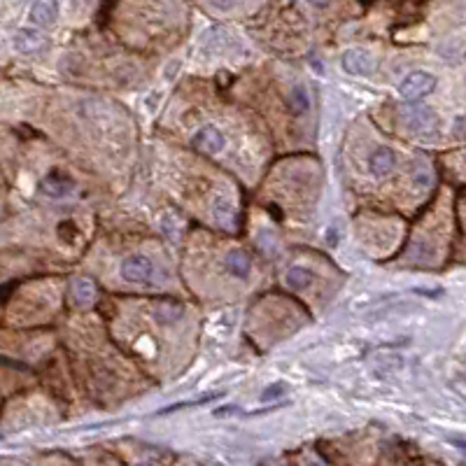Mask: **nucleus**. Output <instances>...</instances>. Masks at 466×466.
Listing matches in <instances>:
<instances>
[{"mask_svg":"<svg viewBox=\"0 0 466 466\" xmlns=\"http://www.w3.org/2000/svg\"><path fill=\"white\" fill-rule=\"evenodd\" d=\"M224 268L235 278H247L252 271V259L242 250H231L224 259Z\"/></svg>","mask_w":466,"mask_h":466,"instance_id":"1a4fd4ad","label":"nucleus"},{"mask_svg":"<svg viewBox=\"0 0 466 466\" xmlns=\"http://www.w3.org/2000/svg\"><path fill=\"white\" fill-rule=\"evenodd\" d=\"M285 394V382H278V385H271V387H266L264 392H261V401H273V399H278V397H283Z\"/></svg>","mask_w":466,"mask_h":466,"instance_id":"dca6fc26","label":"nucleus"},{"mask_svg":"<svg viewBox=\"0 0 466 466\" xmlns=\"http://www.w3.org/2000/svg\"><path fill=\"white\" fill-rule=\"evenodd\" d=\"M464 382H466V375H464Z\"/></svg>","mask_w":466,"mask_h":466,"instance_id":"a211bd4d","label":"nucleus"},{"mask_svg":"<svg viewBox=\"0 0 466 466\" xmlns=\"http://www.w3.org/2000/svg\"><path fill=\"white\" fill-rule=\"evenodd\" d=\"M429 182H431L429 170H420V173L415 175V184H418V187H429Z\"/></svg>","mask_w":466,"mask_h":466,"instance_id":"f3484780","label":"nucleus"},{"mask_svg":"<svg viewBox=\"0 0 466 466\" xmlns=\"http://www.w3.org/2000/svg\"><path fill=\"white\" fill-rule=\"evenodd\" d=\"M152 315L159 324H175L184 317V305L173 301V298H163V301H156L154 308H152Z\"/></svg>","mask_w":466,"mask_h":466,"instance_id":"6e6552de","label":"nucleus"},{"mask_svg":"<svg viewBox=\"0 0 466 466\" xmlns=\"http://www.w3.org/2000/svg\"><path fill=\"white\" fill-rule=\"evenodd\" d=\"M464 466H466V464H464Z\"/></svg>","mask_w":466,"mask_h":466,"instance_id":"6ab92c4d","label":"nucleus"},{"mask_svg":"<svg viewBox=\"0 0 466 466\" xmlns=\"http://www.w3.org/2000/svg\"><path fill=\"white\" fill-rule=\"evenodd\" d=\"M191 143H194L196 150L206 152V154H215V152H219L222 147H224V136H222L219 129H215V126H206V129L196 133Z\"/></svg>","mask_w":466,"mask_h":466,"instance_id":"0eeeda50","label":"nucleus"},{"mask_svg":"<svg viewBox=\"0 0 466 466\" xmlns=\"http://www.w3.org/2000/svg\"><path fill=\"white\" fill-rule=\"evenodd\" d=\"M394 165H397V154H394L389 147H378L375 152H371V156H368V168H371V173L375 177H385L394 170Z\"/></svg>","mask_w":466,"mask_h":466,"instance_id":"423d86ee","label":"nucleus"},{"mask_svg":"<svg viewBox=\"0 0 466 466\" xmlns=\"http://www.w3.org/2000/svg\"><path fill=\"white\" fill-rule=\"evenodd\" d=\"M152 273H154V264L145 254H133L121 264V278L129 283H143V280L152 278Z\"/></svg>","mask_w":466,"mask_h":466,"instance_id":"7ed1b4c3","label":"nucleus"},{"mask_svg":"<svg viewBox=\"0 0 466 466\" xmlns=\"http://www.w3.org/2000/svg\"><path fill=\"white\" fill-rule=\"evenodd\" d=\"M213 215H215V219L219 222L222 226L228 228V231H233V228H235V213H233V208L228 206V203L219 201V203H217V206H215Z\"/></svg>","mask_w":466,"mask_h":466,"instance_id":"2eb2a0df","label":"nucleus"},{"mask_svg":"<svg viewBox=\"0 0 466 466\" xmlns=\"http://www.w3.org/2000/svg\"><path fill=\"white\" fill-rule=\"evenodd\" d=\"M433 87H436V78H433V75L415 70V73H411L399 84V93L408 103H418V100H422L424 96H429L433 91Z\"/></svg>","mask_w":466,"mask_h":466,"instance_id":"f03ea898","label":"nucleus"},{"mask_svg":"<svg viewBox=\"0 0 466 466\" xmlns=\"http://www.w3.org/2000/svg\"><path fill=\"white\" fill-rule=\"evenodd\" d=\"M56 15H59V8L54 3H35L30 8V21L35 26H52L56 21Z\"/></svg>","mask_w":466,"mask_h":466,"instance_id":"f8f14e48","label":"nucleus"},{"mask_svg":"<svg viewBox=\"0 0 466 466\" xmlns=\"http://www.w3.org/2000/svg\"><path fill=\"white\" fill-rule=\"evenodd\" d=\"M343 68L350 75H371L375 70V59L366 49H348L343 54Z\"/></svg>","mask_w":466,"mask_h":466,"instance_id":"20e7f679","label":"nucleus"},{"mask_svg":"<svg viewBox=\"0 0 466 466\" xmlns=\"http://www.w3.org/2000/svg\"><path fill=\"white\" fill-rule=\"evenodd\" d=\"M12 44H15V49L21 54H37L47 47V40H44V35L35 28H19L15 37H12Z\"/></svg>","mask_w":466,"mask_h":466,"instance_id":"39448f33","label":"nucleus"},{"mask_svg":"<svg viewBox=\"0 0 466 466\" xmlns=\"http://www.w3.org/2000/svg\"><path fill=\"white\" fill-rule=\"evenodd\" d=\"M73 296H75V301L82 303V305L91 303L96 298V285L91 283V280H84V278L75 280L73 283Z\"/></svg>","mask_w":466,"mask_h":466,"instance_id":"4468645a","label":"nucleus"},{"mask_svg":"<svg viewBox=\"0 0 466 466\" xmlns=\"http://www.w3.org/2000/svg\"><path fill=\"white\" fill-rule=\"evenodd\" d=\"M70 189H73L70 180H68V177L59 175V173L47 175L40 182V191H42L44 196H49V199H61V196H66Z\"/></svg>","mask_w":466,"mask_h":466,"instance_id":"9d476101","label":"nucleus"},{"mask_svg":"<svg viewBox=\"0 0 466 466\" xmlns=\"http://www.w3.org/2000/svg\"><path fill=\"white\" fill-rule=\"evenodd\" d=\"M404 126L415 136H431V133H436V129L440 126V119L438 114L431 110V107H424V105H411L408 110H404Z\"/></svg>","mask_w":466,"mask_h":466,"instance_id":"f257e3e1","label":"nucleus"},{"mask_svg":"<svg viewBox=\"0 0 466 466\" xmlns=\"http://www.w3.org/2000/svg\"><path fill=\"white\" fill-rule=\"evenodd\" d=\"M285 280H287V287H289V289L301 292V289H305V287L312 285V280H315V273H312L310 268H305V266H294V268H289V271H287Z\"/></svg>","mask_w":466,"mask_h":466,"instance_id":"9b49d317","label":"nucleus"},{"mask_svg":"<svg viewBox=\"0 0 466 466\" xmlns=\"http://www.w3.org/2000/svg\"><path fill=\"white\" fill-rule=\"evenodd\" d=\"M287 105H289V110L294 114H305L310 110V98H308V91H305L303 87H294L289 96H287Z\"/></svg>","mask_w":466,"mask_h":466,"instance_id":"ddd939ff","label":"nucleus"}]
</instances>
